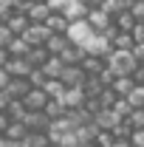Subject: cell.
<instances>
[{"label": "cell", "instance_id": "44", "mask_svg": "<svg viewBox=\"0 0 144 147\" xmlns=\"http://www.w3.org/2000/svg\"><path fill=\"white\" fill-rule=\"evenodd\" d=\"M9 125H11V119H9V113H6V110H0V136L6 133V127H9Z\"/></svg>", "mask_w": 144, "mask_h": 147}, {"label": "cell", "instance_id": "1", "mask_svg": "<svg viewBox=\"0 0 144 147\" xmlns=\"http://www.w3.org/2000/svg\"><path fill=\"white\" fill-rule=\"evenodd\" d=\"M105 62L113 76H133V71H136V59L130 51H110L105 57Z\"/></svg>", "mask_w": 144, "mask_h": 147}, {"label": "cell", "instance_id": "40", "mask_svg": "<svg viewBox=\"0 0 144 147\" xmlns=\"http://www.w3.org/2000/svg\"><path fill=\"white\" fill-rule=\"evenodd\" d=\"M11 37H14V34L6 28V23H0V48H6V45L11 42Z\"/></svg>", "mask_w": 144, "mask_h": 147}, {"label": "cell", "instance_id": "42", "mask_svg": "<svg viewBox=\"0 0 144 147\" xmlns=\"http://www.w3.org/2000/svg\"><path fill=\"white\" fill-rule=\"evenodd\" d=\"M130 34H133V40H136V42H144V23H139V20H136V26H133V31H130Z\"/></svg>", "mask_w": 144, "mask_h": 147}, {"label": "cell", "instance_id": "32", "mask_svg": "<svg viewBox=\"0 0 144 147\" xmlns=\"http://www.w3.org/2000/svg\"><path fill=\"white\" fill-rule=\"evenodd\" d=\"M124 99L133 105V110H136V108H144V85H136V88L127 93Z\"/></svg>", "mask_w": 144, "mask_h": 147}, {"label": "cell", "instance_id": "38", "mask_svg": "<svg viewBox=\"0 0 144 147\" xmlns=\"http://www.w3.org/2000/svg\"><path fill=\"white\" fill-rule=\"evenodd\" d=\"M130 14L139 20V23H144V0H136V3L130 6Z\"/></svg>", "mask_w": 144, "mask_h": 147}, {"label": "cell", "instance_id": "51", "mask_svg": "<svg viewBox=\"0 0 144 147\" xmlns=\"http://www.w3.org/2000/svg\"><path fill=\"white\" fill-rule=\"evenodd\" d=\"M76 147H99L96 142H90V144H76Z\"/></svg>", "mask_w": 144, "mask_h": 147}, {"label": "cell", "instance_id": "24", "mask_svg": "<svg viewBox=\"0 0 144 147\" xmlns=\"http://www.w3.org/2000/svg\"><path fill=\"white\" fill-rule=\"evenodd\" d=\"M133 88H136L133 76H116V79H113V85H110V91L116 93V96H122V99H124V96L133 91Z\"/></svg>", "mask_w": 144, "mask_h": 147}, {"label": "cell", "instance_id": "7", "mask_svg": "<svg viewBox=\"0 0 144 147\" xmlns=\"http://www.w3.org/2000/svg\"><path fill=\"white\" fill-rule=\"evenodd\" d=\"M82 48H85L88 54H96V57H108L110 51H113V45H110V40H108L105 34H93Z\"/></svg>", "mask_w": 144, "mask_h": 147}, {"label": "cell", "instance_id": "30", "mask_svg": "<svg viewBox=\"0 0 144 147\" xmlns=\"http://www.w3.org/2000/svg\"><path fill=\"white\" fill-rule=\"evenodd\" d=\"M42 91L48 93V99H59V96L65 93V85H62L59 79H45V85H42Z\"/></svg>", "mask_w": 144, "mask_h": 147}, {"label": "cell", "instance_id": "46", "mask_svg": "<svg viewBox=\"0 0 144 147\" xmlns=\"http://www.w3.org/2000/svg\"><path fill=\"white\" fill-rule=\"evenodd\" d=\"M11 82V76H9V71L6 68H0V91H6V85Z\"/></svg>", "mask_w": 144, "mask_h": 147}, {"label": "cell", "instance_id": "19", "mask_svg": "<svg viewBox=\"0 0 144 147\" xmlns=\"http://www.w3.org/2000/svg\"><path fill=\"white\" fill-rule=\"evenodd\" d=\"M65 71V62L59 59V57H48L45 59V65H42V74H45V79H59Z\"/></svg>", "mask_w": 144, "mask_h": 147}, {"label": "cell", "instance_id": "18", "mask_svg": "<svg viewBox=\"0 0 144 147\" xmlns=\"http://www.w3.org/2000/svg\"><path fill=\"white\" fill-rule=\"evenodd\" d=\"M23 125H26L28 130H48L51 122H48V116H45L42 110H37V113L28 110V113H26V119H23Z\"/></svg>", "mask_w": 144, "mask_h": 147}, {"label": "cell", "instance_id": "28", "mask_svg": "<svg viewBox=\"0 0 144 147\" xmlns=\"http://www.w3.org/2000/svg\"><path fill=\"white\" fill-rule=\"evenodd\" d=\"M6 113H9V119H11V122H23L28 110H26V105H23L20 99H9V105H6Z\"/></svg>", "mask_w": 144, "mask_h": 147}, {"label": "cell", "instance_id": "48", "mask_svg": "<svg viewBox=\"0 0 144 147\" xmlns=\"http://www.w3.org/2000/svg\"><path fill=\"white\" fill-rule=\"evenodd\" d=\"M0 147H23V142H11V139H3L0 136Z\"/></svg>", "mask_w": 144, "mask_h": 147}, {"label": "cell", "instance_id": "5", "mask_svg": "<svg viewBox=\"0 0 144 147\" xmlns=\"http://www.w3.org/2000/svg\"><path fill=\"white\" fill-rule=\"evenodd\" d=\"M23 105H26V110H31V113L45 110V105H48V93L42 91V88H31V91L23 96Z\"/></svg>", "mask_w": 144, "mask_h": 147}, {"label": "cell", "instance_id": "50", "mask_svg": "<svg viewBox=\"0 0 144 147\" xmlns=\"http://www.w3.org/2000/svg\"><path fill=\"white\" fill-rule=\"evenodd\" d=\"M6 105H9V99H6V93L0 91V110H6Z\"/></svg>", "mask_w": 144, "mask_h": 147}, {"label": "cell", "instance_id": "12", "mask_svg": "<svg viewBox=\"0 0 144 147\" xmlns=\"http://www.w3.org/2000/svg\"><path fill=\"white\" fill-rule=\"evenodd\" d=\"M119 122H122V119L113 113V108H102L99 113H96V116H93V125H96L99 130H113L116 125H119Z\"/></svg>", "mask_w": 144, "mask_h": 147}, {"label": "cell", "instance_id": "39", "mask_svg": "<svg viewBox=\"0 0 144 147\" xmlns=\"http://www.w3.org/2000/svg\"><path fill=\"white\" fill-rule=\"evenodd\" d=\"M130 54H133V59H136V65H144V42H136Z\"/></svg>", "mask_w": 144, "mask_h": 147}, {"label": "cell", "instance_id": "3", "mask_svg": "<svg viewBox=\"0 0 144 147\" xmlns=\"http://www.w3.org/2000/svg\"><path fill=\"white\" fill-rule=\"evenodd\" d=\"M48 37H51V31L45 28V23H31V26L23 31V40H26L31 48H42Z\"/></svg>", "mask_w": 144, "mask_h": 147}, {"label": "cell", "instance_id": "27", "mask_svg": "<svg viewBox=\"0 0 144 147\" xmlns=\"http://www.w3.org/2000/svg\"><path fill=\"white\" fill-rule=\"evenodd\" d=\"M113 26H116V31H133L136 17L130 11H119V14H113Z\"/></svg>", "mask_w": 144, "mask_h": 147}, {"label": "cell", "instance_id": "11", "mask_svg": "<svg viewBox=\"0 0 144 147\" xmlns=\"http://www.w3.org/2000/svg\"><path fill=\"white\" fill-rule=\"evenodd\" d=\"M68 26H71V20L65 17L62 11H51L48 20H45V28H48L51 34H68Z\"/></svg>", "mask_w": 144, "mask_h": 147}, {"label": "cell", "instance_id": "36", "mask_svg": "<svg viewBox=\"0 0 144 147\" xmlns=\"http://www.w3.org/2000/svg\"><path fill=\"white\" fill-rule=\"evenodd\" d=\"M96 144L99 147H110L113 144V133H110V130H99V133H96Z\"/></svg>", "mask_w": 144, "mask_h": 147}, {"label": "cell", "instance_id": "26", "mask_svg": "<svg viewBox=\"0 0 144 147\" xmlns=\"http://www.w3.org/2000/svg\"><path fill=\"white\" fill-rule=\"evenodd\" d=\"M6 51L11 57H28V51H31V45L23 40V37H11V42L6 45Z\"/></svg>", "mask_w": 144, "mask_h": 147}, {"label": "cell", "instance_id": "4", "mask_svg": "<svg viewBox=\"0 0 144 147\" xmlns=\"http://www.w3.org/2000/svg\"><path fill=\"white\" fill-rule=\"evenodd\" d=\"M6 71H9L11 79H28V74L34 71V65H31L26 57H11L9 65H6Z\"/></svg>", "mask_w": 144, "mask_h": 147}, {"label": "cell", "instance_id": "25", "mask_svg": "<svg viewBox=\"0 0 144 147\" xmlns=\"http://www.w3.org/2000/svg\"><path fill=\"white\" fill-rule=\"evenodd\" d=\"M45 116H48V122H59V119H65V105L59 102V99H48V105H45V110H42Z\"/></svg>", "mask_w": 144, "mask_h": 147}, {"label": "cell", "instance_id": "34", "mask_svg": "<svg viewBox=\"0 0 144 147\" xmlns=\"http://www.w3.org/2000/svg\"><path fill=\"white\" fill-rule=\"evenodd\" d=\"M127 122L133 125V130H144V108H136L127 116Z\"/></svg>", "mask_w": 144, "mask_h": 147}, {"label": "cell", "instance_id": "8", "mask_svg": "<svg viewBox=\"0 0 144 147\" xmlns=\"http://www.w3.org/2000/svg\"><path fill=\"white\" fill-rule=\"evenodd\" d=\"M90 37H93V31H90V26L85 23V20H76V23L68 26V40L76 42V45H85Z\"/></svg>", "mask_w": 144, "mask_h": 147}, {"label": "cell", "instance_id": "20", "mask_svg": "<svg viewBox=\"0 0 144 147\" xmlns=\"http://www.w3.org/2000/svg\"><path fill=\"white\" fill-rule=\"evenodd\" d=\"M48 144H51V139L45 130H28L23 139V147H48Z\"/></svg>", "mask_w": 144, "mask_h": 147}, {"label": "cell", "instance_id": "13", "mask_svg": "<svg viewBox=\"0 0 144 147\" xmlns=\"http://www.w3.org/2000/svg\"><path fill=\"white\" fill-rule=\"evenodd\" d=\"M82 71L88 74V76H99V74L108 68V62H105V57H96V54H88L82 59V65H79Z\"/></svg>", "mask_w": 144, "mask_h": 147}, {"label": "cell", "instance_id": "23", "mask_svg": "<svg viewBox=\"0 0 144 147\" xmlns=\"http://www.w3.org/2000/svg\"><path fill=\"white\" fill-rule=\"evenodd\" d=\"M102 91H105V85H102V79H99V76H88V79L82 82V93H85L88 99H99Z\"/></svg>", "mask_w": 144, "mask_h": 147}, {"label": "cell", "instance_id": "33", "mask_svg": "<svg viewBox=\"0 0 144 147\" xmlns=\"http://www.w3.org/2000/svg\"><path fill=\"white\" fill-rule=\"evenodd\" d=\"M113 113H116V116H119V119H127V116H130V113H133V105H130V102H127V99H122V96H119V99H116V102H113Z\"/></svg>", "mask_w": 144, "mask_h": 147}, {"label": "cell", "instance_id": "9", "mask_svg": "<svg viewBox=\"0 0 144 147\" xmlns=\"http://www.w3.org/2000/svg\"><path fill=\"white\" fill-rule=\"evenodd\" d=\"M48 14H51V9H48V3H45V0H31V3H28V9H26L28 23H45Z\"/></svg>", "mask_w": 144, "mask_h": 147}, {"label": "cell", "instance_id": "37", "mask_svg": "<svg viewBox=\"0 0 144 147\" xmlns=\"http://www.w3.org/2000/svg\"><path fill=\"white\" fill-rule=\"evenodd\" d=\"M116 99H119V96H116V93L110 91V88H105V91H102V96H99L102 108H113V102H116Z\"/></svg>", "mask_w": 144, "mask_h": 147}, {"label": "cell", "instance_id": "43", "mask_svg": "<svg viewBox=\"0 0 144 147\" xmlns=\"http://www.w3.org/2000/svg\"><path fill=\"white\" fill-rule=\"evenodd\" d=\"M133 82H136V85H144V65H136V71H133Z\"/></svg>", "mask_w": 144, "mask_h": 147}, {"label": "cell", "instance_id": "41", "mask_svg": "<svg viewBox=\"0 0 144 147\" xmlns=\"http://www.w3.org/2000/svg\"><path fill=\"white\" fill-rule=\"evenodd\" d=\"M130 144L133 147H144V130H133V133H130Z\"/></svg>", "mask_w": 144, "mask_h": 147}, {"label": "cell", "instance_id": "14", "mask_svg": "<svg viewBox=\"0 0 144 147\" xmlns=\"http://www.w3.org/2000/svg\"><path fill=\"white\" fill-rule=\"evenodd\" d=\"M88 57V51L82 48V45H76V42H71L62 54H59V59L65 62V65H82V59Z\"/></svg>", "mask_w": 144, "mask_h": 147}, {"label": "cell", "instance_id": "10", "mask_svg": "<svg viewBox=\"0 0 144 147\" xmlns=\"http://www.w3.org/2000/svg\"><path fill=\"white\" fill-rule=\"evenodd\" d=\"M85 93H82V88H65V93L59 96V102L65 105V110H76V108H82L85 105Z\"/></svg>", "mask_w": 144, "mask_h": 147}, {"label": "cell", "instance_id": "6", "mask_svg": "<svg viewBox=\"0 0 144 147\" xmlns=\"http://www.w3.org/2000/svg\"><path fill=\"white\" fill-rule=\"evenodd\" d=\"M88 79V74L82 71L79 65H65V71L59 76V82L65 85V88H82V82Z\"/></svg>", "mask_w": 144, "mask_h": 147}, {"label": "cell", "instance_id": "31", "mask_svg": "<svg viewBox=\"0 0 144 147\" xmlns=\"http://www.w3.org/2000/svg\"><path fill=\"white\" fill-rule=\"evenodd\" d=\"M48 57H51V54H48V51H45V45H42V48H31V51H28V57H26V59H28V62H31L34 68H42Z\"/></svg>", "mask_w": 144, "mask_h": 147}, {"label": "cell", "instance_id": "29", "mask_svg": "<svg viewBox=\"0 0 144 147\" xmlns=\"http://www.w3.org/2000/svg\"><path fill=\"white\" fill-rule=\"evenodd\" d=\"M26 133H28V127H26L23 122H11V125L6 127V133H3V139H11V142H23V139H26Z\"/></svg>", "mask_w": 144, "mask_h": 147}, {"label": "cell", "instance_id": "16", "mask_svg": "<svg viewBox=\"0 0 144 147\" xmlns=\"http://www.w3.org/2000/svg\"><path fill=\"white\" fill-rule=\"evenodd\" d=\"M31 91V85H28V79H11L9 85H6V99H20L23 102V96Z\"/></svg>", "mask_w": 144, "mask_h": 147}, {"label": "cell", "instance_id": "2", "mask_svg": "<svg viewBox=\"0 0 144 147\" xmlns=\"http://www.w3.org/2000/svg\"><path fill=\"white\" fill-rule=\"evenodd\" d=\"M85 23L90 26V31H93V34H105L110 26H113V17H110L105 9H88Z\"/></svg>", "mask_w": 144, "mask_h": 147}, {"label": "cell", "instance_id": "22", "mask_svg": "<svg viewBox=\"0 0 144 147\" xmlns=\"http://www.w3.org/2000/svg\"><path fill=\"white\" fill-rule=\"evenodd\" d=\"M62 14L71 20V23H76V20H85V14H88V9L79 3V0H68L65 3V9H62Z\"/></svg>", "mask_w": 144, "mask_h": 147}, {"label": "cell", "instance_id": "35", "mask_svg": "<svg viewBox=\"0 0 144 147\" xmlns=\"http://www.w3.org/2000/svg\"><path fill=\"white\" fill-rule=\"evenodd\" d=\"M28 85H31V88H42V85H45V74H42V68H34V71L28 74Z\"/></svg>", "mask_w": 144, "mask_h": 147}, {"label": "cell", "instance_id": "15", "mask_svg": "<svg viewBox=\"0 0 144 147\" xmlns=\"http://www.w3.org/2000/svg\"><path fill=\"white\" fill-rule=\"evenodd\" d=\"M28 26H31V23H28V17H26L23 11H11L9 20H6V28H9L14 37H23V31H26Z\"/></svg>", "mask_w": 144, "mask_h": 147}, {"label": "cell", "instance_id": "17", "mask_svg": "<svg viewBox=\"0 0 144 147\" xmlns=\"http://www.w3.org/2000/svg\"><path fill=\"white\" fill-rule=\"evenodd\" d=\"M71 45V40H68V34H51L48 40H45V51L51 57H59L65 48Z\"/></svg>", "mask_w": 144, "mask_h": 147}, {"label": "cell", "instance_id": "45", "mask_svg": "<svg viewBox=\"0 0 144 147\" xmlns=\"http://www.w3.org/2000/svg\"><path fill=\"white\" fill-rule=\"evenodd\" d=\"M45 3H48V9H51V11H62L68 0H45Z\"/></svg>", "mask_w": 144, "mask_h": 147}, {"label": "cell", "instance_id": "21", "mask_svg": "<svg viewBox=\"0 0 144 147\" xmlns=\"http://www.w3.org/2000/svg\"><path fill=\"white\" fill-rule=\"evenodd\" d=\"M110 45H113V51H133L136 40H133L130 31H116V37L110 40Z\"/></svg>", "mask_w": 144, "mask_h": 147}, {"label": "cell", "instance_id": "47", "mask_svg": "<svg viewBox=\"0 0 144 147\" xmlns=\"http://www.w3.org/2000/svg\"><path fill=\"white\" fill-rule=\"evenodd\" d=\"M9 59H11V54H9L6 48H0V68H6V65H9Z\"/></svg>", "mask_w": 144, "mask_h": 147}, {"label": "cell", "instance_id": "49", "mask_svg": "<svg viewBox=\"0 0 144 147\" xmlns=\"http://www.w3.org/2000/svg\"><path fill=\"white\" fill-rule=\"evenodd\" d=\"M110 147H133V144H130V139H113Z\"/></svg>", "mask_w": 144, "mask_h": 147}]
</instances>
